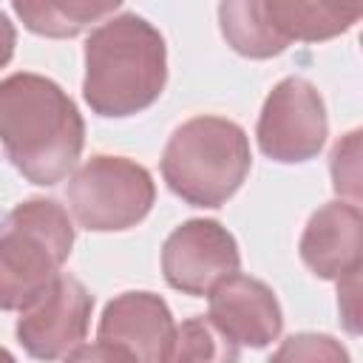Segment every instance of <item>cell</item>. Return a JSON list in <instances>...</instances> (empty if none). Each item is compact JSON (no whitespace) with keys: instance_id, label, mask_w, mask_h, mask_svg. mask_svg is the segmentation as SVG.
Wrapping results in <instances>:
<instances>
[{"instance_id":"5bb4252c","label":"cell","mask_w":363,"mask_h":363,"mask_svg":"<svg viewBox=\"0 0 363 363\" xmlns=\"http://www.w3.org/2000/svg\"><path fill=\"white\" fill-rule=\"evenodd\" d=\"M238 346L230 343L210 318L199 315L173 329L167 360H235Z\"/></svg>"},{"instance_id":"8992f818","label":"cell","mask_w":363,"mask_h":363,"mask_svg":"<svg viewBox=\"0 0 363 363\" xmlns=\"http://www.w3.org/2000/svg\"><path fill=\"white\" fill-rule=\"evenodd\" d=\"M329 133L326 105L318 88L303 77L281 79L264 99L258 116V147L281 164H301L320 153Z\"/></svg>"},{"instance_id":"8fae6325","label":"cell","mask_w":363,"mask_h":363,"mask_svg":"<svg viewBox=\"0 0 363 363\" xmlns=\"http://www.w3.org/2000/svg\"><path fill=\"white\" fill-rule=\"evenodd\" d=\"M360 207L352 201H329L315 210L301 235V261L312 275L337 281L360 269Z\"/></svg>"},{"instance_id":"e0dca14e","label":"cell","mask_w":363,"mask_h":363,"mask_svg":"<svg viewBox=\"0 0 363 363\" xmlns=\"http://www.w3.org/2000/svg\"><path fill=\"white\" fill-rule=\"evenodd\" d=\"M337 284H340V298H337V303H340V312H343V320H346V329L352 332V335H357L360 332V323H357V318H360V309H357V289H360V269H354V272H349V275H343V278H337Z\"/></svg>"},{"instance_id":"7c38bea8","label":"cell","mask_w":363,"mask_h":363,"mask_svg":"<svg viewBox=\"0 0 363 363\" xmlns=\"http://www.w3.org/2000/svg\"><path fill=\"white\" fill-rule=\"evenodd\" d=\"M267 31L286 51L289 43H323L346 34L363 14V0H258Z\"/></svg>"},{"instance_id":"30bf717a","label":"cell","mask_w":363,"mask_h":363,"mask_svg":"<svg viewBox=\"0 0 363 363\" xmlns=\"http://www.w3.org/2000/svg\"><path fill=\"white\" fill-rule=\"evenodd\" d=\"M210 323L238 349H264L272 340H278L284 318L275 292L250 275L233 272L224 281H218L210 292Z\"/></svg>"},{"instance_id":"3957f363","label":"cell","mask_w":363,"mask_h":363,"mask_svg":"<svg viewBox=\"0 0 363 363\" xmlns=\"http://www.w3.org/2000/svg\"><path fill=\"white\" fill-rule=\"evenodd\" d=\"M250 164L252 153L244 128L213 113L182 122L162 153L167 187L193 207H221L244 184Z\"/></svg>"},{"instance_id":"52a82bcc","label":"cell","mask_w":363,"mask_h":363,"mask_svg":"<svg viewBox=\"0 0 363 363\" xmlns=\"http://www.w3.org/2000/svg\"><path fill=\"white\" fill-rule=\"evenodd\" d=\"M173 315L170 306L153 292H122L116 295L96 329V346H79L71 360L77 357H99V360H145L159 363L170 354L173 340Z\"/></svg>"},{"instance_id":"ac0fdd59","label":"cell","mask_w":363,"mask_h":363,"mask_svg":"<svg viewBox=\"0 0 363 363\" xmlns=\"http://www.w3.org/2000/svg\"><path fill=\"white\" fill-rule=\"evenodd\" d=\"M14 45H17V31L14 23L0 11V68H6L14 57Z\"/></svg>"},{"instance_id":"9c48e42d","label":"cell","mask_w":363,"mask_h":363,"mask_svg":"<svg viewBox=\"0 0 363 363\" xmlns=\"http://www.w3.org/2000/svg\"><path fill=\"white\" fill-rule=\"evenodd\" d=\"M241 255L233 233L213 218L179 224L162 247L164 281L184 295H207L218 281L238 272Z\"/></svg>"},{"instance_id":"ba28073f","label":"cell","mask_w":363,"mask_h":363,"mask_svg":"<svg viewBox=\"0 0 363 363\" xmlns=\"http://www.w3.org/2000/svg\"><path fill=\"white\" fill-rule=\"evenodd\" d=\"M94 298L74 275H57L20 306L17 340L37 360L71 357L88 335Z\"/></svg>"},{"instance_id":"277c9868","label":"cell","mask_w":363,"mask_h":363,"mask_svg":"<svg viewBox=\"0 0 363 363\" xmlns=\"http://www.w3.org/2000/svg\"><path fill=\"white\" fill-rule=\"evenodd\" d=\"M74 247V224L54 199H26L0 230V309H20L60 275Z\"/></svg>"},{"instance_id":"6da1fadb","label":"cell","mask_w":363,"mask_h":363,"mask_svg":"<svg viewBox=\"0 0 363 363\" xmlns=\"http://www.w3.org/2000/svg\"><path fill=\"white\" fill-rule=\"evenodd\" d=\"M0 142L23 179L51 187L74 170L85 122L54 79L17 71L0 79Z\"/></svg>"},{"instance_id":"4fadbf2b","label":"cell","mask_w":363,"mask_h":363,"mask_svg":"<svg viewBox=\"0 0 363 363\" xmlns=\"http://www.w3.org/2000/svg\"><path fill=\"white\" fill-rule=\"evenodd\" d=\"M11 6L31 34L65 40L113 14L122 0H11Z\"/></svg>"},{"instance_id":"9a60e30c","label":"cell","mask_w":363,"mask_h":363,"mask_svg":"<svg viewBox=\"0 0 363 363\" xmlns=\"http://www.w3.org/2000/svg\"><path fill=\"white\" fill-rule=\"evenodd\" d=\"M332 182L340 196H346L352 204L360 201V130L346 133L335 150H332Z\"/></svg>"},{"instance_id":"7a4b0ae2","label":"cell","mask_w":363,"mask_h":363,"mask_svg":"<svg viewBox=\"0 0 363 363\" xmlns=\"http://www.w3.org/2000/svg\"><path fill=\"white\" fill-rule=\"evenodd\" d=\"M167 82V45L139 14H119L85 43L82 96L99 116H133L150 108Z\"/></svg>"},{"instance_id":"5b68a950","label":"cell","mask_w":363,"mask_h":363,"mask_svg":"<svg viewBox=\"0 0 363 363\" xmlns=\"http://www.w3.org/2000/svg\"><path fill=\"white\" fill-rule=\"evenodd\" d=\"M156 201L150 173L125 156H91L68 182V207L91 233L136 227Z\"/></svg>"},{"instance_id":"2e32d148","label":"cell","mask_w":363,"mask_h":363,"mask_svg":"<svg viewBox=\"0 0 363 363\" xmlns=\"http://www.w3.org/2000/svg\"><path fill=\"white\" fill-rule=\"evenodd\" d=\"M275 357L278 360H284V357H303V360L329 357V360H346V352L329 335H292L286 340V346L275 352Z\"/></svg>"}]
</instances>
